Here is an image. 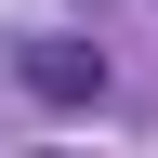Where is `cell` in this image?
Listing matches in <instances>:
<instances>
[{
	"instance_id": "cell-1",
	"label": "cell",
	"mask_w": 158,
	"mask_h": 158,
	"mask_svg": "<svg viewBox=\"0 0 158 158\" xmlns=\"http://www.w3.org/2000/svg\"><path fill=\"white\" fill-rule=\"evenodd\" d=\"M27 92H40V106H106V53H79V40H27Z\"/></svg>"
}]
</instances>
